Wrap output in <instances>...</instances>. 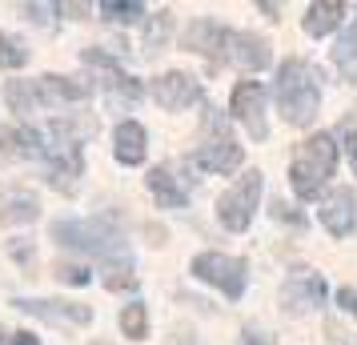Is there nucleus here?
Instances as JSON below:
<instances>
[{
	"mask_svg": "<svg viewBox=\"0 0 357 345\" xmlns=\"http://www.w3.org/2000/svg\"><path fill=\"white\" fill-rule=\"evenodd\" d=\"M261 185H265L261 173H245L237 185H229V193H221L217 217H221L225 229H233V233L249 229V221H253V213H257V201H261Z\"/></svg>",
	"mask_w": 357,
	"mask_h": 345,
	"instance_id": "obj_4",
	"label": "nucleus"
},
{
	"mask_svg": "<svg viewBox=\"0 0 357 345\" xmlns=\"http://www.w3.org/2000/svg\"><path fill=\"white\" fill-rule=\"evenodd\" d=\"M193 161L201 164V169H209V173H233V169L245 161V153L229 132H221V137H209L205 145L197 148Z\"/></svg>",
	"mask_w": 357,
	"mask_h": 345,
	"instance_id": "obj_11",
	"label": "nucleus"
},
{
	"mask_svg": "<svg viewBox=\"0 0 357 345\" xmlns=\"http://www.w3.org/2000/svg\"><path fill=\"white\" fill-rule=\"evenodd\" d=\"M225 56L237 68H245V72H257V68L269 65L273 52H269V45H265L261 36H253V33H229L225 36Z\"/></svg>",
	"mask_w": 357,
	"mask_h": 345,
	"instance_id": "obj_13",
	"label": "nucleus"
},
{
	"mask_svg": "<svg viewBox=\"0 0 357 345\" xmlns=\"http://www.w3.org/2000/svg\"><path fill=\"white\" fill-rule=\"evenodd\" d=\"M105 285H109V289H132V285H137V273H132L129 265H109Z\"/></svg>",
	"mask_w": 357,
	"mask_h": 345,
	"instance_id": "obj_28",
	"label": "nucleus"
},
{
	"mask_svg": "<svg viewBox=\"0 0 357 345\" xmlns=\"http://www.w3.org/2000/svg\"><path fill=\"white\" fill-rule=\"evenodd\" d=\"M20 313H36L40 321H52V325H89L93 321V309L89 305H73V301H13Z\"/></svg>",
	"mask_w": 357,
	"mask_h": 345,
	"instance_id": "obj_12",
	"label": "nucleus"
},
{
	"mask_svg": "<svg viewBox=\"0 0 357 345\" xmlns=\"http://www.w3.org/2000/svg\"><path fill=\"white\" fill-rule=\"evenodd\" d=\"M45 161H49V185L56 193H73L77 177H81V145H61L52 141L45 145Z\"/></svg>",
	"mask_w": 357,
	"mask_h": 345,
	"instance_id": "obj_9",
	"label": "nucleus"
},
{
	"mask_svg": "<svg viewBox=\"0 0 357 345\" xmlns=\"http://www.w3.org/2000/svg\"><path fill=\"white\" fill-rule=\"evenodd\" d=\"M325 301V277L313 269H293L281 285V305L285 313H313Z\"/></svg>",
	"mask_w": 357,
	"mask_h": 345,
	"instance_id": "obj_6",
	"label": "nucleus"
},
{
	"mask_svg": "<svg viewBox=\"0 0 357 345\" xmlns=\"http://www.w3.org/2000/svg\"><path fill=\"white\" fill-rule=\"evenodd\" d=\"M36 213H40V201L33 189L24 185L0 189V225H24V221H36Z\"/></svg>",
	"mask_w": 357,
	"mask_h": 345,
	"instance_id": "obj_16",
	"label": "nucleus"
},
{
	"mask_svg": "<svg viewBox=\"0 0 357 345\" xmlns=\"http://www.w3.org/2000/svg\"><path fill=\"white\" fill-rule=\"evenodd\" d=\"M229 105H233V116L249 129L253 141H265V137H269V125H265V89H261L257 81H241L233 89Z\"/></svg>",
	"mask_w": 357,
	"mask_h": 345,
	"instance_id": "obj_8",
	"label": "nucleus"
},
{
	"mask_svg": "<svg viewBox=\"0 0 357 345\" xmlns=\"http://www.w3.org/2000/svg\"><path fill=\"white\" fill-rule=\"evenodd\" d=\"M337 301H341V309L357 313V293H354V289H341V293H337Z\"/></svg>",
	"mask_w": 357,
	"mask_h": 345,
	"instance_id": "obj_33",
	"label": "nucleus"
},
{
	"mask_svg": "<svg viewBox=\"0 0 357 345\" xmlns=\"http://www.w3.org/2000/svg\"><path fill=\"white\" fill-rule=\"evenodd\" d=\"M0 345H4V329H0Z\"/></svg>",
	"mask_w": 357,
	"mask_h": 345,
	"instance_id": "obj_35",
	"label": "nucleus"
},
{
	"mask_svg": "<svg viewBox=\"0 0 357 345\" xmlns=\"http://www.w3.org/2000/svg\"><path fill=\"white\" fill-rule=\"evenodd\" d=\"M29 93H33V105H45V109H61L68 100H89L93 84L84 77H40V81H29Z\"/></svg>",
	"mask_w": 357,
	"mask_h": 345,
	"instance_id": "obj_7",
	"label": "nucleus"
},
{
	"mask_svg": "<svg viewBox=\"0 0 357 345\" xmlns=\"http://www.w3.org/2000/svg\"><path fill=\"white\" fill-rule=\"evenodd\" d=\"M193 273L201 281L217 285L225 297H241L245 277H249V265H245L241 257H225V253H201V257H193Z\"/></svg>",
	"mask_w": 357,
	"mask_h": 345,
	"instance_id": "obj_5",
	"label": "nucleus"
},
{
	"mask_svg": "<svg viewBox=\"0 0 357 345\" xmlns=\"http://www.w3.org/2000/svg\"><path fill=\"white\" fill-rule=\"evenodd\" d=\"M121 329H125L129 337H145V333H149L145 305H125V313H121Z\"/></svg>",
	"mask_w": 357,
	"mask_h": 345,
	"instance_id": "obj_26",
	"label": "nucleus"
},
{
	"mask_svg": "<svg viewBox=\"0 0 357 345\" xmlns=\"http://www.w3.org/2000/svg\"><path fill=\"white\" fill-rule=\"evenodd\" d=\"M333 169H337V145H333V137H329V132L309 137L305 145L293 153V164H289L293 193H297L301 201L317 197V193H321V185L333 177Z\"/></svg>",
	"mask_w": 357,
	"mask_h": 345,
	"instance_id": "obj_2",
	"label": "nucleus"
},
{
	"mask_svg": "<svg viewBox=\"0 0 357 345\" xmlns=\"http://www.w3.org/2000/svg\"><path fill=\"white\" fill-rule=\"evenodd\" d=\"M56 277L65 281V285H89V269H84V265L61 261V265H56Z\"/></svg>",
	"mask_w": 357,
	"mask_h": 345,
	"instance_id": "obj_29",
	"label": "nucleus"
},
{
	"mask_svg": "<svg viewBox=\"0 0 357 345\" xmlns=\"http://www.w3.org/2000/svg\"><path fill=\"white\" fill-rule=\"evenodd\" d=\"M116 145H113V153H116V161L121 164H141L145 161V129L137 125V121H121L116 125V137H113Z\"/></svg>",
	"mask_w": 357,
	"mask_h": 345,
	"instance_id": "obj_20",
	"label": "nucleus"
},
{
	"mask_svg": "<svg viewBox=\"0 0 357 345\" xmlns=\"http://www.w3.org/2000/svg\"><path fill=\"white\" fill-rule=\"evenodd\" d=\"M84 65L100 68V77H105V89H109V93H116L121 100H132V105H137V100L145 97L141 81H137V77H129V72H121L113 56H105V52H97V49H84Z\"/></svg>",
	"mask_w": 357,
	"mask_h": 345,
	"instance_id": "obj_10",
	"label": "nucleus"
},
{
	"mask_svg": "<svg viewBox=\"0 0 357 345\" xmlns=\"http://www.w3.org/2000/svg\"><path fill=\"white\" fill-rule=\"evenodd\" d=\"M169 345H201V342H197L189 329H173V333H169Z\"/></svg>",
	"mask_w": 357,
	"mask_h": 345,
	"instance_id": "obj_31",
	"label": "nucleus"
},
{
	"mask_svg": "<svg viewBox=\"0 0 357 345\" xmlns=\"http://www.w3.org/2000/svg\"><path fill=\"white\" fill-rule=\"evenodd\" d=\"M354 33H357V29H354Z\"/></svg>",
	"mask_w": 357,
	"mask_h": 345,
	"instance_id": "obj_37",
	"label": "nucleus"
},
{
	"mask_svg": "<svg viewBox=\"0 0 357 345\" xmlns=\"http://www.w3.org/2000/svg\"><path fill=\"white\" fill-rule=\"evenodd\" d=\"M341 17H345V4H337V0H317V4H309L305 33H309V36L333 33V29L341 24Z\"/></svg>",
	"mask_w": 357,
	"mask_h": 345,
	"instance_id": "obj_21",
	"label": "nucleus"
},
{
	"mask_svg": "<svg viewBox=\"0 0 357 345\" xmlns=\"http://www.w3.org/2000/svg\"><path fill=\"white\" fill-rule=\"evenodd\" d=\"M277 105L289 125H309L321 105V77L305 61H285L277 72Z\"/></svg>",
	"mask_w": 357,
	"mask_h": 345,
	"instance_id": "obj_1",
	"label": "nucleus"
},
{
	"mask_svg": "<svg viewBox=\"0 0 357 345\" xmlns=\"http://www.w3.org/2000/svg\"><path fill=\"white\" fill-rule=\"evenodd\" d=\"M0 157L4 161H36V157H45V141L29 125L24 129H8L0 132Z\"/></svg>",
	"mask_w": 357,
	"mask_h": 345,
	"instance_id": "obj_17",
	"label": "nucleus"
},
{
	"mask_svg": "<svg viewBox=\"0 0 357 345\" xmlns=\"http://www.w3.org/2000/svg\"><path fill=\"white\" fill-rule=\"evenodd\" d=\"M169 29H173V17H169V13H157V17L149 20L145 56H157V52H161V40H169Z\"/></svg>",
	"mask_w": 357,
	"mask_h": 345,
	"instance_id": "obj_25",
	"label": "nucleus"
},
{
	"mask_svg": "<svg viewBox=\"0 0 357 345\" xmlns=\"http://www.w3.org/2000/svg\"><path fill=\"white\" fill-rule=\"evenodd\" d=\"M13 345H40V342H36L33 333H17V337H13Z\"/></svg>",
	"mask_w": 357,
	"mask_h": 345,
	"instance_id": "obj_34",
	"label": "nucleus"
},
{
	"mask_svg": "<svg viewBox=\"0 0 357 345\" xmlns=\"http://www.w3.org/2000/svg\"><path fill=\"white\" fill-rule=\"evenodd\" d=\"M245 345H277V342L269 337V333H261V329L249 325V329H245Z\"/></svg>",
	"mask_w": 357,
	"mask_h": 345,
	"instance_id": "obj_30",
	"label": "nucleus"
},
{
	"mask_svg": "<svg viewBox=\"0 0 357 345\" xmlns=\"http://www.w3.org/2000/svg\"><path fill=\"white\" fill-rule=\"evenodd\" d=\"M153 97H157L161 109H189L201 97V89H197V81L189 72H165V77L153 81Z\"/></svg>",
	"mask_w": 357,
	"mask_h": 345,
	"instance_id": "obj_14",
	"label": "nucleus"
},
{
	"mask_svg": "<svg viewBox=\"0 0 357 345\" xmlns=\"http://www.w3.org/2000/svg\"><path fill=\"white\" fill-rule=\"evenodd\" d=\"M149 189H153V197L161 201L165 209H181V205L189 201V189L181 185L173 164H157V169L149 173Z\"/></svg>",
	"mask_w": 357,
	"mask_h": 345,
	"instance_id": "obj_19",
	"label": "nucleus"
},
{
	"mask_svg": "<svg viewBox=\"0 0 357 345\" xmlns=\"http://www.w3.org/2000/svg\"><path fill=\"white\" fill-rule=\"evenodd\" d=\"M24 65H29L24 40L13 33H0V68H24Z\"/></svg>",
	"mask_w": 357,
	"mask_h": 345,
	"instance_id": "obj_23",
	"label": "nucleus"
},
{
	"mask_svg": "<svg viewBox=\"0 0 357 345\" xmlns=\"http://www.w3.org/2000/svg\"><path fill=\"white\" fill-rule=\"evenodd\" d=\"M100 17L105 20H121V24H132V20L145 17V8L137 0H100Z\"/></svg>",
	"mask_w": 357,
	"mask_h": 345,
	"instance_id": "obj_24",
	"label": "nucleus"
},
{
	"mask_svg": "<svg viewBox=\"0 0 357 345\" xmlns=\"http://www.w3.org/2000/svg\"><path fill=\"white\" fill-rule=\"evenodd\" d=\"M321 225L333 233V237L354 233V225H357V201H354L349 189H333V193L321 201Z\"/></svg>",
	"mask_w": 357,
	"mask_h": 345,
	"instance_id": "obj_15",
	"label": "nucleus"
},
{
	"mask_svg": "<svg viewBox=\"0 0 357 345\" xmlns=\"http://www.w3.org/2000/svg\"><path fill=\"white\" fill-rule=\"evenodd\" d=\"M333 65L341 68L345 81H357V33H345L333 49Z\"/></svg>",
	"mask_w": 357,
	"mask_h": 345,
	"instance_id": "obj_22",
	"label": "nucleus"
},
{
	"mask_svg": "<svg viewBox=\"0 0 357 345\" xmlns=\"http://www.w3.org/2000/svg\"><path fill=\"white\" fill-rule=\"evenodd\" d=\"M337 137L345 141V153H349V164H354V177H357V113H349L341 121Z\"/></svg>",
	"mask_w": 357,
	"mask_h": 345,
	"instance_id": "obj_27",
	"label": "nucleus"
},
{
	"mask_svg": "<svg viewBox=\"0 0 357 345\" xmlns=\"http://www.w3.org/2000/svg\"><path fill=\"white\" fill-rule=\"evenodd\" d=\"M93 345H109V342H93Z\"/></svg>",
	"mask_w": 357,
	"mask_h": 345,
	"instance_id": "obj_36",
	"label": "nucleus"
},
{
	"mask_svg": "<svg viewBox=\"0 0 357 345\" xmlns=\"http://www.w3.org/2000/svg\"><path fill=\"white\" fill-rule=\"evenodd\" d=\"M225 29H217V24H213V20H197L193 29H189V33H185V40H181V45H185V49L189 52H201V56H209L213 65H221V56H225Z\"/></svg>",
	"mask_w": 357,
	"mask_h": 345,
	"instance_id": "obj_18",
	"label": "nucleus"
},
{
	"mask_svg": "<svg viewBox=\"0 0 357 345\" xmlns=\"http://www.w3.org/2000/svg\"><path fill=\"white\" fill-rule=\"evenodd\" d=\"M13 257H17V261H29V257H33V245H29L24 237H17V241H13Z\"/></svg>",
	"mask_w": 357,
	"mask_h": 345,
	"instance_id": "obj_32",
	"label": "nucleus"
},
{
	"mask_svg": "<svg viewBox=\"0 0 357 345\" xmlns=\"http://www.w3.org/2000/svg\"><path fill=\"white\" fill-rule=\"evenodd\" d=\"M52 237L68 249H84V253H97V257H125L121 233L109 221H97V217L93 221H56Z\"/></svg>",
	"mask_w": 357,
	"mask_h": 345,
	"instance_id": "obj_3",
	"label": "nucleus"
}]
</instances>
